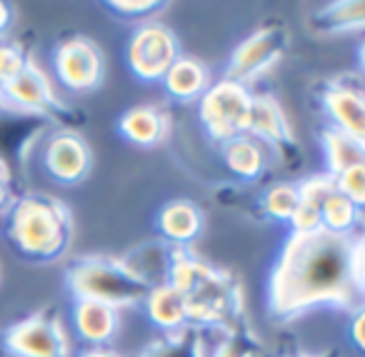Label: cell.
Masks as SVG:
<instances>
[{
    "label": "cell",
    "mask_w": 365,
    "mask_h": 357,
    "mask_svg": "<svg viewBox=\"0 0 365 357\" xmlns=\"http://www.w3.org/2000/svg\"><path fill=\"white\" fill-rule=\"evenodd\" d=\"M353 235H338L325 227L293 232L273 267L268 305L275 315L295 317L315 305H353Z\"/></svg>",
    "instance_id": "1"
},
{
    "label": "cell",
    "mask_w": 365,
    "mask_h": 357,
    "mask_svg": "<svg viewBox=\"0 0 365 357\" xmlns=\"http://www.w3.org/2000/svg\"><path fill=\"white\" fill-rule=\"evenodd\" d=\"M6 235L23 257L41 262L56 260L71 245V212L56 197L23 195L8 210Z\"/></svg>",
    "instance_id": "2"
},
{
    "label": "cell",
    "mask_w": 365,
    "mask_h": 357,
    "mask_svg": "<svg viewBox=\"0 0 365 357\" xmlns=\"http://www.w3.org/2000/svg\"><path fill=\"white\" fill-rule=\"evenodd\" d=\"M66 282L78 300H96L115 310L145 300L150 292V285L133 267L115 260H103V257H88L76 262L68 270Z\"/></svg>",
    "instance_id": "3"
},
{
    "label": "cell",
    "mask_w": 365,
    "mask_h": 357,
    "mask_svg": "<svg viewBox=\"0 0 365 357\" xmlns=\"http://www.w3.org/2000/svg\"><path fill=\"white\" fill-rule=\"evenodd\" d=\"M173 287L185 295L188 302V317L203 322H213L228 312L230 307V292L228 285L220 275H215V270H210L208 265L198 260H190L185 255H178L170 262L168 270V280Z\"/></svg>",
    "instance_id": "4"
},
{
    "label": "cell",
    "mask_w": 365,
    "mask_h": 357,
    "mask_svg": "<svg viewBox=\"0 0 365 357\" xmlns=\"http://www.w3.org/2000/svg\"><path fill=\"white\" fill-rule=\"evenodd\" d=\"M250 108H253V95L248 88L225 78L208 88L200 98V120L215 140L228 143L248 135Z\"/></svg>",
    "instance_id": "5"
},
{
    "label": "cell",
    "mask_w": 365,
    "mask_h": 357,
    "mask_svg": "<svg viewBox=\"0 0 365 357\" xmlns=\"http://www.w3.org/2000/svg\"><path fill=\"white\" fill-rule=\"evenodd\" d=\"M3 347L11 357H71V340L61 320L46 312H36L8 327Z\"/></svg>",
    "instance_id": "6"
},
{
    "label": "cell",
    "mask_w": 365,
    "mask_h": 357,
    "mask_svg": "<svg viewBox=\"0 0 365 357\" xmlns=\"http://www.w3.org/2000/svg\"><path fill=\"white\" fill-rule=\"evenodd\" d=\"M128 68L135 73L140 81H160L168 76L173 63L180 58L178 41L165 26L148 23L133 33L128 43Z\"/></svg>",
    "instance_id": "7"
},
{
    "label": "cell",
    "mask_w": 365,
    "mask_h": 357,
    "mask_svg": "<svg viewBox=\"0 0 365 357\" xmlns=\"http://www.w3.org/2000/svg\"><path fill=\"white\" fill-rule=\"evenodd\" d=\"M56 76L68 90L91 93L103 83L106 61L101 48L88 38H68L66 43L56 48L53 56Z\"/></svg>",
    "instance_id": "8"
},
{
    "label": "cell",
    "mask_w": 365,
    "mask_h": 357,
    "mask_svg": "<svg viewBox=\"0 0 365 357\" xmlns=\"http://www.w3.org/2000/svg\"><path fill=\"white\" fill-rule=\"evenodd\" d=\"M91 148L78 133H56L46 143L43 167H46L53 180L63 182V185H76L91 172Z\"/></svg>",
    "instance_id": "9"
},
{
    "label": "cell",
    "mask_w": 365,
    "mask_h": 357,
    "mask_svg": "<svg viewBox=\"0 0 365 357\" xmlns=\"http://www.w3.org/2000/svg\"><path fill=\"white\" fill-rule=\"evenodd\" d=\"M280 48H283V41H280L278 31L253 33L248 41H243L235 48L228 66V81L245 86V83L265 76L280 58Z\"/></svg>",
    "instance_id": "10"
},
{
    "label": "cell",
    "mask_w": 365,
    "mask_h": 357,
    "mask_svg": "<svg viewBox=\"0 0 365 357\" xmlns=\"http://www.w3.org/2000/svg\"><path fill=\"white\" fill-rule=\"evenodd\" d=\"M0 95L6 98L11 105L23 108V110H33V113H48L61 105L51 81H48V76L31 61V58H28L26 71H23L16 81H11L8 86L0 88Z\"/></svg>",
    "instance_id": "11"
},
{
    "label": "cell",
    "mask_w": 365,
    "mask_h": 357,
    "mask_svg": "<svg viewBox=\"0 0 365 357\" xmlns=\"http://www.w3.org/2000/svg\"><path fill=\"white\" fill-rule=\"evenodd\" d=\"M325 113L333 120V128L353 135L365 145V95L350 86H335L323 98Z\"/></svg>",
    "instance_id": "12"
},
{
    "label": "cell",
    "mask_w": 365,
    "mask_h": 357,
    "mask_svg": "<svg viewBox=\"0 0 365 357\" xmlns=\"http://www.w3.org/2000/svg\"><path fill=\"white\" fill-rule=\"evenodd\" d=\"M73 325H76L78 335L86 342L93 345H103V342L113 340L120 325V315L115 307L103 305L96 300H76L73 307Z\"/></svg>",
    "instance_id": "13"
},
{
    "label": "cell",
    "mask_w": 365,
    "mask_h": 357,
    "mask_svg": "<svg viewBox=\"0 0 365 357\" xmlns=\"http://www.w3.org/2000/svg\"><path fill=\"white\" fill-rule=\"evenodd\" d=\"M248 135L258 138L270 145H285L293 140L290 135L288 118H285L283 108L278 100L270 95H253V108H250V120H248Z\"/></svg>",
    "instance_id": "14"
},
{
    "label": "cell",
    "mask_w": 365,
    "mask_h": 357,
    "mask_svg": "<svg viewBox=\"0 0 365 357\" xmlns=\"http://www.w3.org/2000/svg\"><path fill=\"white\" fill-rule=\"evenodd\" d=\"M168 128H170V123L163 115L160 108H155V105L130 108V110L120 118V135L140 148L158 145V143L168 135Z\"/></svg>",
    "instance_id": "15"
},
{
    "label": "cell",
    "mask_w": 365,
    "mask_h": 357,
    "mask_svg": "<svg viewBox=\"0 0 365 357\" xmlns=\"http://www.w3.org/2000/svg\"><path fill=\"white\" fill-rule=\"evenodd\" d=\"M145 307L150 320L163 330H178L182 322L188 320V302L178 287L170 282H160V285L150 287L145 297Z\"/></svg>",
    "instance_id": "16"
},
{
    "label": "cell",
    "mask_w": 365,
    "mask_h": 357,
    "mask_svg": "<svg viewBox=\"0 0 365 357\" xmlns=\"http://www.w3.org/2000/svg\"><path fill=\"white\" fill-rule=\"evenodd\" d=\"M168 93L178 100H193V98H203L208 90V71L200 61L195 58L180 56L173 68L168 71V76L163 78Z\"/></svg>",
    "instance_id": "17"
},
{
    "label": "cell",
    "mask_w": 365,
    "mask_h": 357,
    "mask_svg": "<svg viewBox=\"0 0 365 357\" xmlns=\"http://www.w3.org/2000/svg\"><path fill=\"white\" fill-rule=\"evenodd\" d=\"M158 227L160 232L173 242H190L200 235V227H203V215L200 210L188 200H175L168 202L160 210L158 217Z\"/></svg>",
    "instance_id": "18"
},
{
    "label": "cell",
    "mask_w": 365,
    "mask_h": 357,
    "mask_svg": "<svg viewBox=\"0 0 365 357\" xmlns=\"http://www.w3.org/2000/svg\"><path fill=\"white\" fill-rule=\"evenodd\" d=\"M323 152H325L330 177H338L340 172H345L348 167L365 162L363 143L355 140L348 133L338 130V128H328V130L323 133Z\"/></svg>",
    "instance_id": "19"
},
{
    "label": "cell",
    "mask_w": 365,
    "mask_h": 357,
    "mask_svg": "<svg viewBox=\"0 0 365 357\" xmlns=\"http://www.w3.org/2000/svg\"><path fill=\"white\" fill-rule=\"evenodd\" d=\"M223 160L238 177L255 180L265 170V152L253 138L243 135L223 143Z\"/></svg>",
    "instance_id": "20"
},
{
    "label": "cell",
    "mask_w": 365,
    "mask_h": 357,
    "mask_svg": "<svg viewBox=\"0 0 365 357\" xmlns=\"http://www.w3.org/2000/svg\"><path fill=\"white\" fill-rule=\"evenodd\" d=\"M360 207H355L343 192H333V195L325 200L323 205V227L330 232H338V235H350L358 222Z\"/></svg>",
    "instance_id": "21"
},
{
    "label": "cell",
    "mask_w": 365,
    "mask_h": 357,
    "mask_svg": "<svg viewBox=\"0 0 365 357\" xmlns=\"http://www.w3.org/2000/svg\"><path fill=\"white\" fill-rule=\"evenodd\" d=\"M300 205V190L298 185H290V182H278L268 190V195L263 197V207L270 217L275 220L290 222Z\"/></svg>",
    "instance_id": "22"
},
{
    "label": "cell",
    "mask_w": 365,
    "mask_h": 357,
    "mask_svg": "<svg viewBox=\"0 0 365 357\" xmlns=\"http://www.w3.org/2000/svg\"><path fill=\"white\" fill-rule=\"evenodd\" d=\"M335 187H338V192H343L355 207H365V162L340 172V175L335 177Z\"/></svg>",
    "instance_id": "23"
},
{
    "label": "cell",
    "mask_w": 365,
    "mask_h": 357,
    "mask_svg": "<svg viewBox=\"0 0 365 357\" xmlns=\"http://www.w3.org/2000/svg\"><path fill=\"white\" fill-rule=\"evenodd\" d=\"M328 23H333L340 31H355V28H365V3H338V6L325 11Z\"/></svg>",
    "instance_id": "24"
},
{
    "label": "cell",
    "mask_w": 365,
    "mask_h": 357,
    "mask_svg": "<svg viewBox=\"0 0 365 357\" xmlns=\"http://www.w3.org/2000/svg\"><path fill=\"white\" fill-rule=\"evenodd\" d=\"M28 66L26 53L21 51V46L13 43H0V88L8 86L11 81H16Z\"/></svg>",
    "instance_id": "25"
},
{
    "label": "cell",
    "mask_w": 365,
    "mask_h": 357,
    "mask_svg": "<svg viewBox=\"0 0 365 357\" xmlns=\"http://www.w3.org/2000/svg\"><path fill=\"white\" fill-rule=\"evenodd\" d=\"M298 190H300V200L310 202V205H315V207H320V210H323L325 200H328L333 192H338V187H335V177L318 175V177H310V180H305L303 185H298Z\"/></svg>",
    "instance_id": "26"
},
{
    "label": "cell",
    "mask_w": 365,
    "mask_h": 357,
    "mask_svg": "<svg viewBox=\"0 0 365 357\" xmlns=\"http://www.w3.org/2000/svg\"><path fill=\"white\" fill-rule=\"evenodd\" d=\"M350 265H353V282L358 295L365 297V232L360 237H353V257H350Z\"/></svg>",
    "instance_id": "27"
},
{
    "label": "cell",
    "mask_w": 365,
    "mask_h": 357,
    "mask_svg": "<svg viewBox=\"0 0 365 357\" xmlns=\"http://www.w3.org/2000/svg\"><path fill=\"white\" fill-rule=\"evenodd\" d=\"M108 6L120 13V16H145L153 8H158V3L155 0H113Z\"/></svg>",
    "instance_id": "28"
},
{
    "label": "cell",
    "mask_w": 365,
    "mask_h": 357,
    "mask_svg": "<svg viewBox=\"0 0 365 357\" xmlns=\"http://www.w3.org/2000/svg\"><path fill=\"white\" fill-rule=\"evenodd\" d=\"M350 337H353L355 345L365 352V307H360V310L355 312L353 322H350Z\"/></svg>",
    "instance_id": "29"
},
{
    "label": "cell",
    "mask_w": 365,
    "mask_h": 357,
    "mask_svg": "<svg viewBox=\"0 0 365 357\" xmlns=\"http://www.w3.org/2000/svg\"><path fill=\"white\" fill-rule=\"evenodd\" d=\"M11 21H13V11H11V6L8 3H3L0 0V36L11 28Z\"/></svg>",
    "instance_id": "30"
},
{
    "label": "cell",
    "mask_w": 365,
    "mask_h": 357,
    "mask_svg": "<svg viewBox=\"0 0 365 357\" xmlns=\"http://www.w3.org/2000/svg\"><path fill=\"white\" fill-rule=\"evenodd\" d=\"M215 357H245V352L240 350L238 345H230V342H225V345H220V347H218Z\"/></svg>",
    "instance_id": "31"
},
{
    "label": "cell",
    "mask_w": 365,
    "mask_h": 357,
    "mask_svg": "<svg viewBox=\"0 0 365 357\" xmlns=\"http://www.w3.org/2000/svg\"><path fill=\"white\" fill-rule=\"evenodd\" d=\"M8 205H11V187H8V182L0 180V212L6 210Z\"/></svg>",
    "instance_id": "32"
},
{
    "label": "cell",
    "mask_w": 365,
    "mask_h": 357,
    "mask_svg": "<svg viewBox=\"0 0 365 357\" xmlns=\"http://www.w3.org/2000/svg\"><path fill=\"white\" fill-rule=\"evenodd\" d=\"M81 357H120V355H115V352H110V350H103V347H96V350L83 352Z\"/></svg>",
    "instance_id": "33"
},
{
    "label": "cell",
    "mask_w": 365,
    "mask_h": 357,
    "mask_svg": "<svg viewBox=\"0 0 365 357\" xmlns=\"http://www.w3.org/2000/svg\"><path fill=\"white\" fill-rule=\"evenodd\" d=\"M358 58H360V66L365 68V41L360 43V48H358Z\"/></svg>",
    "instance_id": "34"
}]
</instances>
